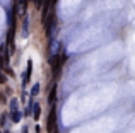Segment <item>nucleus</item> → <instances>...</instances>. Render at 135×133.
Segmentation results:
<instances>
[{
	"mask_svg": "<svg viewBox=\"0 0 135 133\" xmlns=\"http://www.w3.org/2000/svg\"><path fill=\"white\" fill-rule=\"evenodd\" d=\"M55 123H56V111L55 108H51V111H50L48 114V121H46V128H48V131H55Z\"/></svg>",
	"mask_w": 135,
	"mask_h": 133,
	"instance_id": "nucleus-1",
	"label": "nucleus"
},
{
	"mask_svg": "<svg viewBox=\"0 0 135 133\" xmlns=\"http://www.w3.org/2000/svg\"><path fill=\"white\" fill-rule=\"evenodd\" d=\"M7 44H9V51L12 53L16 50V44H14V27L9 31V39H7Z\"/></svg>",
	"mask_w": 135,
	"mask_h": 133,
	"instance_id": "nucleus-2",
	"label": "nucleus"
},
{
	"mask_svg": "<svg viewBox=\"0 0 135 133\" xmlns=\"http://www.w3.org/2000/svg\"><path fill=\"white\" fill-rule=\"evenodd\" d=\"M56 101V87H53L51 90H50V96H48V103L50 104H53Z\"/></svg>",
	"mask_w": 135,
	"mask_h": 133,
	"instance_id": "nucleus-3",
	"label": "nucleus"
},
{
	"mask_svg": "<svg viewBox=\"0 0 135 133\" xmlns=\"http://www.w3.org/2000/svg\"><path fill=\"white\" fill-rule=\"evenodd\" d=\"M40 113H41V108L36 104V106H34V114H33V116H34V120H40Z\"/></svg>",
	"mask_w": 135,
	"mask_h": 133,
	"instance_id": "nucleus-4",
	"label": "nucleus"
},
{
	"mask_svg": "<svg viewBox=\"0 0 135 133\" xmlns=\"http://www.w3.org/2000/svg\"><path fill=\"white\" fill-rule=\"evenodd\" d=\"M12 120H14V121H19V120H21L19 111H12Z\"/></svg>",
	"mask_w": 135,
	"mask_h": 133,
	"instance_id": "nucleus-5",
	"label": "nucleus"
},
{
	"mask_svg": "<svg viewBox=\"0 0 135 133\" xmlns=\"http://www.w3.org/2000/svg\"><path fill=\"white\" fill-rule=\"evenodd\" d=\"M7 82V77L2 73V70H0V84H5Z\"/></svg>",
	"mask_w": 135,
	"mask_h": 133,
	"instance_id": "nucleus-6",
	"label": "nucleus"
},
{
	"mask_svg": "<svg viewBox=\"0 0 135 133\" xmlns=\"http://www.w3.org/2000/svg\"><path fill=\"white\" fill-rule=\"evenodd\" d=\"M21 7H22V10H26V7H27V0H21Z\"/></svg>",
	"mask_w": 135,
	"mask_h": 133,
	"instance_id": "nucleus-7",
	"label": "nucleus"
},
{
	"mask_svg": "<svg viewBox=\"0 0 135 133\" xmlns=\"http://www.w3.org/2000/svg\"><path fill=\"white\" fill-rule=\"evenodd\" d=\"M10 108H12L14 111H17V103H16V101H12V103H10Z\"/></svg>",
	"mask_w": 135,
	"mask_h": 133,
	"instance_id": "nucleus-8",
	"label": "nucleus"
},
{
	"mask_svg": "<svg viewBox=\"0 0 135 133\" xmlns=\"http://www.w3.org/2000/svg\"><path fill=\"white\" fill-rule=\"evenodd\" d=\"M38 90H40V85H34L33 87V94H38Z\"/></svg>",
	"mask_w": 135,
	"mask_h": 133,
	"instance_id": "nucleus-9",
	"label": "nucleus"
},
{
	"mask_svg": "<svg viewBox=\"0 0 135 133\" xmlns=\"http://www.w3.org/2000/svg\"><path fill=\"white\" fill-rule=\"evenodd\" d=\"M3 65H5V58L0 57V66H3Z\"/></svg>",
	"mask_w": 135,
	"mask_h": 133,
	"instance_id": "nucleus-10",
	"label": "nucleus"
},
{
	"mask_svg": "<svg viewBox=\"0 0 135 133\" xmlns=\"http://www.w3.org/2000/svg\"><path fill=\"white\" fill-rule=\"evenodd\" d=\"M41 2H43V0H34V5L40 7V5H41Z\"/></svg>",
	"mask_w": 135,
	"mask_h": 133,
	"instance_id": "nucleus-11",
	"label": "nucleus"
},
{
	"mask_svg": "<svg viewBox=\"0 0 135 133\" xmlns=\"http://www.w3.org/2000/svg\"><path fill=\"white\" fill-rule=\"evenodd\" d=\"M0 101H5V99H3V97H2V96H0Z\"/></svg>",
	"mask_w": 135,
	"mask_h": 133,
	"instance_id": "nucleus-12",
	"label": "nucleus"
},
{
	"mask_svg": "<svg viewBox=\"0 0 135 133\" xmlns=\"http://www.w3.org/2000/svg\"><path fill=\"white\" fill-rule=\"evenodd\" d=\"M3 133H9V131H3Z\"/></svg>",
	"mask_w": 135,
	"mask_h": 133,
	"instance_id": "nucleus-13",
	"label": "nucleus"
},
{
	"mask_svg": "<svg viewBox=\"0 0 135 133\" xmlns=\"http://www.w3.org/2000/svg\"><path fill=\"white\" fill-rule=\"evenodd\" d=\"M53 133H55V131H53Z\"/></svg>",
	"mask_w": 135,
	"mask_h": 133,
	"instance_id": "nucleus-14",
	"label": "nucleus"
}]
</instances>
